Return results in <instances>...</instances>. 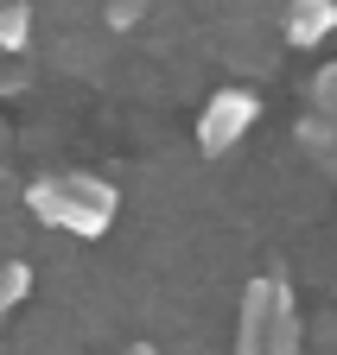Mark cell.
Returning a JSON list of instances; mask_svg holds the SVG:
<instances>
[{"label":"cell","instance_id":"30bf717a","mask_svg":"<svg viewBox=\"0 0 337 355\" xmlns=\"http://www.w3.org/2000/svg\"><path fill=\"white\" fill-rule=\"evenodd\" d=\"M147 13V0H115V7H108V26H134Z\"/></svg>","mask_w":337,"mask_h":355},{"label":"cell","instance_id":"ba28073f","mask_svg":"<svg viewBox=\"0 0 337 355\" xmlns=\"http://www.w3.org/2000/svg\"><path fill=\"white\" fill-rule=\"evenodd\" d=\"M299 146H312V159L331 165V153H337V127H331V114H306V121H299Z\"/></svg>","mask_w":337,"mask_h":355},{"label":"cell","instance_id":"3957f363","mask_svg":"<svg viewBox=\"0 0 337 355\" xmlns=\"http://www.w3.org/2000/svg\"><path fill=\"white\" fill-rule=\"evenodd\" d=\"M280 292H286V279H274V273H261V279L242 286V304H236V355H261Z\"/></svg>","mask_w":337,"mask_h":355},{"label":"cell","instance_id":"277c9868","mask_svg":"<svg viewBox=\"0 0 337 355\" xmlns=\"http://www.w3.org/2000/svg\"><path fill=\"white\" fill-rule=\"evenodd\" d=\"M286 44L293 51H318V44L337 32V0H286Z\"/></svg>","mask_w":337,"mask_h":355},{"label":"cell","instance_id":"9c48e42d","mask_svg":"<svg viewBox=\"0 0 337 355\" xmlns=\"http://www.w3.org/2000/svg\"><path fill=\"white\" fill-rule=\"evenodd\" d=\"M331 96H337V70L324 64V70L312 76V114H337V102H331Z\"/></svg>","mask_w":337,"mask_h":355},{"label":"cell","instance_id":"8992f818","mask_svg":"<svg viewBox=\"0 0 337 355\" xmlns=\"http://www.w3.org/2000/svg\"><path fill=\"white\" fill-rule=\"evenodd\" d=\"M32 44V7L26 0H0V58H19Z\"/></svg>","mask_w":337,"mask_h":355},{"label":"cell","instance_id":"8fae6325","mask_svg":"<svg viewBox=\"0 0 337 355\" xmlns=\"http://www.w3.org/2000/svg\"><path fill=\"white\" fill-rule=\"evenodd\" d=\"M128 355H159V349H153V343H134V349H128Z\"/></svg>","mask_w":337,"mask_h":355},{"label":"cell","instance_id":"7a4b0ae2","mask_svg":"<svg viewBox=\"0 0 337 355\" xmlns=\"http://www.w3.org/2000/svg\"><path fill=\"white\" fill-rule=\"evenodd\" d=\"M255 121H261V96H255V89H217V96L204 102V114H197V153L204 159L236 153Z\"/></svg>","mask_w":337,"mask_h":355},{"label":"cell","instance_id":"52a82bcc","mask_svg":"<svg viewBox=\"0 0 337 355\" xmlns=\"http://www.w3.org/2000/svg\"><path fill=\"white\" fill-rule=\"evenodd\" d=\"M26 298H32V266L26 260H0V318H13Z\"/></svg>","mask_w":337,"mask_h":355},{"label":"cell","instance_id":"5b68a950","mask_svg":"<svg viewBox=\"0 0 337 355\" xmlns=\"http://www.w3.org/2000/svg\"><path fill=\"white\" fill-rule=\"evenodd\" d=\"M306 349V330H299V298H293V286L280 292V304H274V324H268V343H261V355H299Z\"/></svg>","mask_w":337,"mask_h":355},{"label":"cell","instance_id":"6da1fadb","mask_svg":"<svg viewBox=\"0 0 337 355\" xmlns=\"http://www.w3.org/2000/svg\"><path fill=\"white\" fill-rule=\"evenodd\" d=\"M26 203H32V216L45 222V229L76 235V241L108 235L115 216H121L115 184H108V178H96V171H51V178H32Z\"/></svg>","mask_w":337,"mask_h":355}]
</instances>
